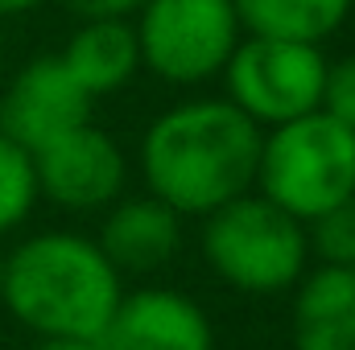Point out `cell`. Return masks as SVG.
Masks as SVG:
<instances>
[{"label": "cell", "mask_w": 355, "mask_h": 350, "mask_svg": "<svg viewBox=\"0 0 355 350\" xmlns=\"http://www.w3.org/2000/svg\"><path fill=\"white\" fill-rule=\"evenodd\" d=\"M306 235H310V252H318L322 264H355V198L310 219Z\"/></svg>", "instance_id": "cell-15"}, {"label": "cell", "mask_w": 355, "mask_h": 350, "mask_svg": "<svg viewBox=\"0 0 355 350\" xmlns=\"http://www.w3.org/2000/svg\"><path fill=\"white\" fill-rule=\"evenodd\" d=\"M265 128L232 99H186L141 136V174L174 214L202 219L257 185Z\"/></svg>", "instance_id": "cell-1"}, {"label": "cell", "mask_w": 355, "mask_h": 350, "mask_svg": "<svg viewBox=\"0 0 355 350\" xmlns=\"http://www.w3.org/2000/svg\"><path fill=\"white\" fill-rule=\"evenodd\" d=\"M327 116H335L339 124L355 128V54H343L335 62H327L322 75V103Z\"/></svg>", "instance_id": "cell-16"}, {"label": "cell", "mask_w": 355, "mask_h": 350, "mask_svg": "<svg viewBox=\"0 0 355 350\" xmlns=\"http://www.w3.org/2000/svg\"><path fill=\"white\" fill-rule=\"evenodd\" d=\"M58 4L79 21H91V17H132L145 0H58Z\"/></svg>", "instance_id": "cell-17"}, {"label": "cell", "mask_w": 355, "mask_h": 350, "mask_svg": "<svg viewBox=\"0 0 355 350\" xmlns=\"http://www.w3.org/2000/svg\"><path fill=\"white\" fill-rule=\"evenodd\" d=\"M355 0H232L240 29L252 37H281V42H310L322 46L335 37Z\"/></svg>", "instance_id": "cell-13"}, {"label": "cell", "mask_w": 355, "mask_h": 350, "mask_svg": "<svg viewBox=\"0 0 355 350\" xmlns=\"http://www.w3.org/2000/svg\"><path fill=\"white\" fill-rule=\"evenodd\" d=\"M33 174H37V194H46L62 210H99L112 206L124 190V153L120 145L95 128L79 124L67 136L50 140L46 149L33 153Z\"/></svg>", "instance_id": "cell-8"}, {"label": "cell", "mask_w": 355, "mask_h": 350, "mask_svg": "<svg viewBox=\"0 0 355 350\" xmlns=\"http://www.w3.org/2000/svg\"><path fill=\"white\" fill-rule=\"evenodd\" d=\"M91 99L87 91L71 79L58 54H42L25 62L12 83L0 95V132L17 140L21 149L37 153L50 140L67 136L71 128L91 120Z\"/></svg>", "instance_id": "cell-7"}, {"label": "cell", "mask_w": 355, "mask_h": 350, "mask_svg": "<svg viewBox=\"0 0 355 350\" xmlns=\"http://www.w3.org/2000/svg\"><path fill=\"white\" fill-rule=\"evenodd\" d=\"M99 252L116 264V272H157L182 248V214H174L153 194L128 198L112 206V214L99 227Z\"/></svg>", "instance_id": "cell-11"}, {"label": "cell", "mask_w": 355, "mask_h": 350, "mask_svg": "<svg viewBox=\"0 0 355 350\" xmlns=\"http://www.w3.org/2000/svg\"><path fill=\"white\" fill-rule=\"evenodd\" d=\"M29 350H103L99 338H37Z\"/></svg>", "instance_id": "cell-18"}, {"label": "cell", "mask_w": 355, "mask_h": 350, "mask_svg": "<svg viewBox=\"0 0 355 350\" xmlns=\"http://www.w3.org/2000/svg\"><path fill=\"white\" fill-rule=\"evenodd\" d=\"M293 350H355V264L306 268L293 284Z\"/></svg>", "instance_id": "cell-10"}, {"label": "cell", "mask_w": 355, "mask_h": 350, "mask_svg": "<svg viewBox=\"0 0 355 350\" xmlns=\"http://www.w3.org/2000/svg\"><path fill=\"white\" fill-rule=\"evenodd\" d=\"M37 198L42 194H37V174H33V153L0 132V235L17 231L29 219Z\"/></svg>", "instance_id": "cell-14"}, {"label": "cell", "mask_w": 355, "mask_h": 350, "mask_svg": "<svg viewBox=\"0 0 355 350\" xmlns=\"http://www.w3.org/2000/svg\"><path fill=\"white\" fill-rule=\"evenodd\" d=\"M0 54H4V29H0Z\"/></svg>", "instance_id": "cell-21"}, {"label": "cell", "mask_w": 355, "mask_h": 350, "mask_svg": "<svg viewBox=\"0 0 355 350\" xmlns=\"http://www.w3.org/2000/svg\"><path fill=\"white\" fill-rule=\"evenodd\" d=\"M132 29L141 42V66L174 87L215 79L244 37L232 0H145Z\"/></svg>", "instance_id": "cell-5"}, {"label": "cell", "mask_w": 355, "mask_h": 350, "mask_svg": "<svg viewBox=\"0 0 355 350\" xmlns=\"http://www.w3.org/2000/svg\"><path fill=\"white\" fill-rule=\"evenodd\" d=\"M124 284L99 243L75 231H42L4 256V309L37 338H99Z\"/></svg>", "instance_id": "cell-2"}, {"label": "cell", "mask_w": 355, "mask_h": 350, "mask_svg": "<svg viewBox=\"0 0 355 350\" xmlns=\"http://www.w3.org/2000/svg\"><path fill=\"white\" fill-rule=\"evenodd\" d=\"M219 75L227 87L223 99H232L261 128H272V124L297 120L306 111H318L327 58L310 42H281V37L244 33Z\"/></svg>", "instance_id": "cell-6"}, {"label": "cell", "mask_w": 355, "mask_h": 350, "mask_svg": "<svg viewBox=\"0 0 355 350\" xmlns=\"http://www.w3.org/2000/svg\"><path fill=\"white\" fill-rule=\"evenodd\" d=\"M0 293H4V252H0Z\"/></svg>", "instance_id": "cell-20"}, {"label": "cell", "mask_w": 355, "mask_h": 350, "mask_svg": "<svg viewBox=\"0 0 355 350\" xmlns=\"http://www.w3.org/2000/svg\"><path fill=\"white\" fill-rule=\"evenodd\" d=\"M202 260L236 293H285L310 268L306 223L248 190L202 214Z\"/></svg>", "instance_id": "cell-4"}, {"label": "cell", "mask_w": 355, "mask_h": 350, "mask_svg": "<svg viewBox=\"0 0 355 350\" xmlns=\"http://www.w3.org/2000/svg\"><path fill=\"white\" fill-rule=\"evenodd\" d=\"M62 66L91 99L128 87L141 71V42L128 17H91L62 46Z\"/></svg>", "instance_id": "cell-12"}, {"label": "cell", "mask_w": 355, "mask_h": 350, "mask_svg": "<svg viewBox=\"0 0 355 350\" xmlns=\"http://www.w3.org/2000/svg\"><path fill=\"white\" fill-rule=\"evenodd\" d=\"M42 0H0V17H21L29 8H37Z\"/></svg>", "instance_id": "cell-19"}, {"label": "cell", "mask_w": 355, "mask_h": 350, "mask_svg": "<svg viewBox=\"0 0 355 350\" xmlns=\"http://www.w3.org/2000/svg\"><path fill=\"white\" fill-rule=\"evenodd\" d=\"M257 194L302 223L355 198V128L322 107L272 124L261 136Z\"/></svg>", "instance_id": "cell-3"}, {"label": "cell", "mask_w": 355, "mask_h": 350, "mask_svg": "<svg viewBox=\"0 0 355 350\" xmlns=\"http://www.w3.org/2000/svg\"><path fill=\"white\" fill-rule=\"evenodd\" d=\"M99 342L103 350H215V326L190 293L149 284L120 293Z\"/></svg>", "instance_id": "cell-9"}]
</instances>
